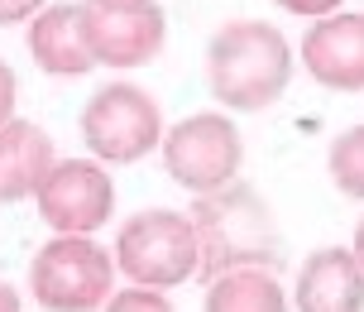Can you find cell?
I'll use <instances>...</instances> for the list:
<instances>
[{
    "instance_id": "ffe728a7",
    "label": "cell",
    "mask_w": 364,
    "mask_h": 312,
    "mask_svg": "<svg viewBox=\"0 0 364 312\" xmlns=\"http://www.w3.org/2000/svg\"><path fill=\"white\" fill-rule=\"evenodd\" d=\"M350 250H355V259L364 264V217H360V226H355V240H350Z\"/></svg>"
},
{
    "instance_id": "7a4b0ae2",
    "label": "cell",
    "mask_w": 364,
    "mask_h": 312,
    "mask_svg": "<svg viewBox=\"0 0 364 312\" xmlns=\"http://www.w3.org/2000/svg\"><path fill=\"white\" fill-rule=\"evenodd\" d=\"M292 82V48L269 19H230L206 43V87L225 110H269Z\"/></svg>"
},
{
    "instance_id": "5b68a950",
    "label": "cell",
    "mask_w": 364,
    "mask_h": 312,
    "mask_svg": "<svg viewBox=\"0 0 364 312\" xmlns=\"http://www.w3.org/2000/svg\"><path fill=\"white\" fill-rule=\"evenodd\" d=\"M115 274V250L96 245L91 236H53L48 245H38L29 264V288L48 312H91L110 303Z\"/></svg>"
},
{
    "instance_id": "277c9868",
    "label": "cell",
    "mask_w": 364,
    "mask_h": 312,
    "mask_svg": "<svg viewBox=\"0 0 364 312\" xmlns=\"http://www.w3.org/2000/svg\"><path fill=\"white\" fill-rule=\"evenodd\" d=\"M82 145L101 164H139L164 145V110L139 82H106L82 106Z\"/></svg>"
},
{
    "instance_id": "6da1fadb",
    "label": "cell",
    "mask_w": 364,
    "mask_h": 312,
    "mask_svg": "<svg viewBox=\"0 0 364 312\" xmlns=\"http://www.w3.org/2000/svg\"><path fill=\"white\" fill-rule=\"evenodd\" d=\"M187 217L197 226V274L206 284L220 274H235V269H278V259H283L278 221L250 183L235 178L216 192H201V197H192Z\"/></svg>"
},
{
    "instance_id": "3957f363",
    "label": "cell",
    "mask_w": 364,
    "mask_h": 312,
    "mask_svg": "<svg viewBox=\"0 0 364 312\" xmlns=\"http://www.w3.org/2000/svg\"><path fill=\"white\" fill-rule=\"evenodd\" d=\"M115 264L129 284H144V288H178L187 279H197L201 250L192 217L173 207L134 212L115 236Z\"/></svg>"
},
{
    "instance_id": "5bb4252c",
    "label": "cell",
    "mask_w": 364,
    "mask_h": 312,
    "mask_svg": "<svg viewBox=\"0 0 364 312\" xmlns=\"http://www.w3.org/2000/svg\"><path fill=\"white\" fill-rule=\"evenodd\" d=\"M326 168H331V183L341 187L346 197L364 202V125H350L331 140Z\"/></svg>"
},
{
    "instance_id": "2e32d148",
    "label": "cell",
    "mask_w": 364,
    "mask_h": 312,
    "mask_svg": "<svg viewBox=\"0 0 364 312\" xmlns=\"http://www.w3.org/2000/svg\"><path fill=\"white\" fill-rule=\"evenodd\" d=\"M15 101H19V82H15V73H10V63L0 58V125L15 120Z\"/></svg>"
},
{
    "instance_id": "30bf717a",
    "label": "cell",
    "mask_w": 364,
    "mask_h": 312,
    "mask_svg": "<svg viewBox=\"0 0 364 312\" xmlns=\"http://www.w3.org/2000/svg\"><path fill=\"white\" fill-rule=\"evenodd\" d=\"M297 312H364V264L346 245L311 250L292 284Z\"/></svg>"
},
{
    "instance_id": "7c38bea8",
    "label": "cell",
    "mask_w": 364,
    "mask_h": 312,
    "mask_svg": "<svg viewBox=\"0 0 364 312\" xmlns=\"http://www.w3.org/2000/svg\"><path fill=\"white\" fill-rule=\"evenodd\" d=\"M53 140L34 125V120H10L0 125V202H24L34 197L48 168H53Z\"/></svg>"
},
{
    "instance_id": "4fadbf2b",
    "label": "cell",
    "mask_w": 364,
    "mask_h": 312,
    "mask_svg": "<svg viewBox=\"0 0 364 312\" xmlns=\"http://www.w3.org/2000/svg\"><path fill=\"white\" fill-rule=\"evenodd\" d=\"M201 312H288V293L273 269H235L206 284Z\"/></svg>"
},
{
    "instance_id": "9a60e30c",
    "label": "cell",
    "mask_w": 364,
    "mask_h": 312,
    "mask_svg": "<svg viewBox=\"0 0 364 312\" xmlns=\"http://www.w3.org/2000/svg\"><path fill=\"white\" fill-rule=\"evenodd\" d=\"M106 312H178V308L164 298V288H144V284H134V288H125V293H110Z\"/></svg>"
},
{
    "instance_id": "8fae6325",
    "label": "cell",
    "mask_w": 364,
    "mask_h": 312,
    "mask_svg": "<svg viewBox=\"0 0 364 312\" xmlns=\"http://www.w3.org/2000/svg\"><path fill=\"white\" fill-rule=\"evenodd\" d=\"M29 58L48 77H87L96 53L82 29V0L77 5H43L29 24Z\"/></svg>"
},
{
    "instance_id": "e0dca14e",
    "label": "cell",
    "mask_w": 364,
    "mask_h": 312,
    "mask_svg": "<svg viewBox=\"0 0 364 312\" xmlns=\"http://www.w3.org/2000/svg\"><path fill=\"white\" fill-rule=\"evenodd\" d=\"M273 5H283L288 15H302V19H326L341 10V0H273Z\"/></svg>"
},
{
    "instance_id": "8992f818",
    "label": "cell",
    "mask_w": 364,
    "mask_h": 312,
    "mask_svg": "<svg viewBox=\"0 0 364 312\" xmlns=\"http://www.w3.org/2000/svg\"><path fill=\"white\" fill-rule=\"evenodd\" d=\"M164 168L178 187H187L192 197L201 192H216V187L235 183L240 164H245V140L240 125L230 115L216 110H197V115H182L178 125L164 135Z\"/></svg>"
},
{
    "instance_id": "d6986e66",
    "label": "cell",
    "mask_w": 364,
    "mask_h": 312,
    "mask_svg": "<svg viewBox=\"0 0 364 312\" xmlns=\"http://www.w3.org/2000/svg\"><path fill=\"white\" fill-rule=\"evenodd\" d=\"M0 312H19V298H15V288L0 279Z\"/></svg>"
},
{
    "instance_id": "ac0fdd59",
    "label": "cell",
    "mask_w": 364,
    "mask_h": 312,
    "mask_svg": "<svg viewBox=\"0 0 364 312\" xmlns=\"http://www.w3.org/2000/svg\"><path fill=\"white\" fill-rule=\"evenodd\" d=\"M48 0H0V24H19V19H34Z\"/></svg>"
},
{
    "instance_id": "52a82bcc",
    "label": "cell",
    "mask_w": 364,
    "mask_h": 312,
    "mask_svg": "<svg viewBox=\"0 0 364 312\" xmlns=\"http://www.w3.org/2000/svg\"><path fill=\"white\" fill-rule=\"evenodd\" d=\"M82 29L96 53V68H144L164 53L168 15L159 0H82Z\"/></svg>"
},
{
    "instance_id": "ba28073f",
    "label": "cell",
    "mask_w": 364,
    "mask_h": 312,
    "mask_svg": "<svg viewBox=\"0 0 364 312\" xmlns=\"http://www.w3.org/2000/svg\"><path fill=\"white\" fill-rule=\"evenodd\" d=\"M38 217L58 236H91L115 212V183L101 159H58L34 192Z\"/></svg>"
},
{
    "instance_id": "9c48e42d",
    "label": "cell",
    "mask_w": 364,
    "mask_h": 312,
    "mask_svg": "<svg viewBox=\"0 0 364 312\" xmlns=\"http://www.w3.org/2000/svg\"><path fill=\"white\" fill-rule=\"evenodd\" d=\"M302 68L331 92H364V15L336 10L302 34Z\"/></svg>"
}]
</instances>
